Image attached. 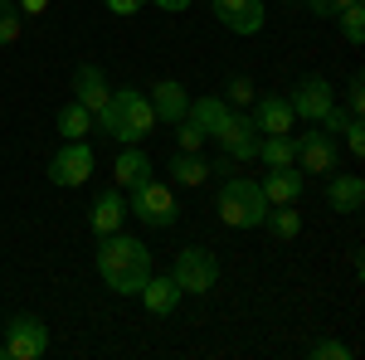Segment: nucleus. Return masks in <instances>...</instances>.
Returning <instances> with one entry per match:
<instances>
[{
    "mask_svg": "<svg viewBox=\"0 0 365 360\" xmlns=\"http://www.w3.org/2000/svg\"><path fill=\"white\" fill-rule=\"evenodd\" d=\"M20 5V15H44L49 10V0H15Z\"/></svg>",
    "mask_w": 365,
    "mask_h": 360,
    "instance_id": "obj_33",
    "label": "nucleus"
},
{
    "mask_svg": "<svg viewBox=\"0 0 365 360\" xmlns=\"http://www.w3.org/2000/svg\"><path fill=\"white\" fill-rule=\"evenodd\" d=\"M103 5H108L113 15H137V10L146 5V0H103Z\"/></svg>",
    "mask_w": 365,
    "mask_h": 360,
    "instance_id": "obj_32",
    "label": "nucleus"
},
{
    "mask_svg": "<svg viewBox=\"0 0 365 360\" xmlns=\"http://www.w3.org/2000/svg\"><path fill=\"white\" fill-rule=\"evenodd\" d=\"M253 161H263V166H297V146L292 137H258V151H253Z\"/></svg>",
    "mask_w": 365,
    "mask_h": 360,
    "instance_id": "obj_21",
    "label": "nucleus"
},
{
    "mask_svg": "<svg viewBox=\"0 0 365 360\" xmlns=\"http://www.w3.org/2000/svg\"><path fill=\"white\" fill-rule=\"evenodd\" d=\"M263 215H268V200L258 190V180H244V175L225 180V190H220V220L229 229H258Z\"/></svg>",
    "mask_w": 365,
    "mask_h": 360,
    "instance_id": "obj_4",
    "label": "nucleus"
},
{
    "mask_svg": "<svg viewBox=\"0 0 365 360\" xmlns=\"http://www.w3.org/2000/svg\"><path fill=\"white\" fill-rule=\"evenodd\" d=\"M98 273L117 297H137L141 282L151 277V249L127 234H103L98 239Z\"/></svg>",
    "mask_w": 365,
    "mask_h": 360,
    "instance_id": "obj_2",
    "label": "nucleus"
},
{
    "mask_svg": "<svg viewBox=\"0 0 365 360\" xmlns=\"http://www.w3.org/2000/svg\"><path fill=\"white\" fill-rule=\"evenodd\" d=\"M122 215H127L122 195H117V190H103L98 200H93V215H88V224H93V234L103 239V234H117V229H122Z\"/></svg>",
    "mask_w": 365,
    "mask_h": 360,
    "instance_id": "obj_18",
    "label": "nucleus"
},
{
    "mask_svg": "<svg viewBox=\"0 0 365 360\" xmlns=\"http://www.w3.org/2000/svg\"><path fill=\"white\" fill-rule=\"evenodd\" d=\"M336 20H341V34H346L351 44H361V39H365V0H356V5L336 10Z\"/></svg>",
    "mask_w": 365,
    "mask_h": 360,
    "instance_id": "obj_25",
    "label": "nucleus"
},
{
    "mask_svg": "<svg viewBox=\"0 0 365 360\" xmlns=\"http://www.w3.org/2000/svg\"><path fill=\"white\" fill-rule=\"evenodd\" d=\"M292 122H297V112H292V103H287V98H278V93L258 98L253 127H258L263 137H292Z\"/></svg>",
    "mask_w": 365,
    "mask_h": 360,
    "instance_id": "obj_13",
    "label": "nucleus"
},
{
    "mask_svg": "<svg viewBox=\"0 0 365 360\" xmlns=\"http://www.w3.org/2000/svg\"><path fill=\"white\" fill-rule=\"evenodd\" d=\"M327 205H331L336 215H356V210L365 205V180L351 175V170H346V175L331 170V175H327Z\"/></svg>",
    "mask_w": 365,
    "mask_h": 360,
    "instance_id": "obj_16",
    "label": "nucleus"
},
{
    "mask_svg": "<svg viewBox=\"0 0 365 360\" xmlns=\"http://www.w3.org/2000/svg\"><path fill=\"white\" fill-rule=\"evenodd\" d=\"M341 137H346V146H351V156H365V127H361V117H356Z\"/></svg>",
    "mask_w": 365,
    "mask_h": 360,
    "instance_id": "obj_30",
    "label": "nucleus"
},
{
    "mask_svg": "<svg viewBox=\"0 0 365 360\" xmlns=\"http://www.w3.org/2000/svg\"><path fill=\"white\" fill-rule=\"evenodd\" d=\"M346 5H356V0H307V10L322 20H336V10H346Z\"/></svg>",
    "mask_w": 365,
    "mask_h": 360,
    "instance_id": "obj_28",
    "label": "nucleus"
},
{
    "mask_svg": "<svg viewBox=\"0 0 365 360\" xmlns=\"http://www.w3.org/2000/svg\"><path fill=\"white\" fill-rule=\"evenodd\" d=\"M151 5H161V10H170V15H180V10H185L190 0H151Z\"/></svg>",
    "mask_w": 365,
    "mask_h": 360,
    "instance_id": "obj_34",
    "label": "nucleus"
},
{
    "mask_svg": "<svg viewBox=\"0 0 365 360\" xmlns=\"http://www.w3.org/2000/svg\"><path fill=\"white\" fill-rule=\"evenodd\" d=\"M20 29H25L20 5H15V0H0V49H5V44H15V39H20Z\"/></svg>",
    "mask_w": 365,
    "mask_h": 360,
    "instance_id": "obj_24",
    "label": "nucleus"
},
{
    "mask_svg": "<svg viewBox=\"0 0 365 360\" xmlns=\"http://www.w3.org/2000/svg\"><path fill=\"white\" fill-rule=\"evenodd\" d=\"M292 146H297V166L302 170H312V175H331L336 170V137L331 132H302Z\"/></svg>",
    "mask_w": 365,
    "mask_h": 360,
    "instance_id": "obj_9",
    "label": "nucleus"
},
{
    "mask_svg": "<svg viewBox=\"0 0 365 360\" xmlns=\"http://www.w3.org/2000/svg\"><path fill=\"white\" fill-rule=\"evenodd\" d=\"M263 224H268L278 239H297V234H302V215H297V205H268Z\"/></svg>",
    "mask_w": 365,
    "mask_h": 360,
    "instance_id": "obj_23",
    "label": "nucleus"
},
{
    "mask_svg": "<svg viewBox=\"0 0 365 360\" xmlns=\"http://www.w3.org/2000/svg\"><path fill=\"white\" fill-rule=\"evenodd\" d=\"M170 180L185 185V190H195V185L210 180V166L200 161V151H175V156H170Z\"/></svg>",
    "mask_w": 365,
    "mask_h": 360,
    "instance_id": "obj_20",
    "label": "nucleus"
},
{
    "mask_svg": "<svg viewBox=\"0 0 365 360\" xmlns=\"http://www.w3.org/2000/svg\"><path fill=\"white\" fill-rule=\"evenodd\" d=\"M346 356H351V351H346L341 341H317V346H312V360H346Z\"/></svg>",
    "mask_w": 365,
    "mask_h": 360,
    "instance_id": "obj_27",
    "label": "nucleus"
},
{
    "mask_svg": "<svg viewBox=\"0 0 365 360\" xmlns=\"http://www.w3.org/2000/svg\"><path fill=\"white\" fill-rule=\"evenodd\" d=\"M175 287L180 292H195V297H205V292H215V282H220V258L210 249H180L175 253Z\"/></svg>",
    "mask_w": 365,
    "mask_h": 360,
    "instance_id": "obj_6",
    "label": "nucleus"
},
{
    "mask_svg": "<svg viewBox=\"0 0 365 360\" xmlns=\"http://www.w3.org/2000/svg\"><path fill=\"white\" fill-rule=\"evenodd\" d=\"M258 190H263L268 205H297V200H302V170L297 166H273L258 180Z\"/></svg>",
    "mask_w": 365,
    "mask_h": 360,
    "instance_id": "obj_15",
    "label": "nucleus"
},
{
    "mask_svg": "<svg viewBox=\"0 0 365 360\" xmlns=\"http://www.w3.org/2000/svg\"><path fill=\"white\" fill-rule=\"evenodd\" d=\"M151 98V112H156V122H166V127H175L185 112H190V93H185V83H175V78H161V83L146 93Z\"/></svg>",
    "mask_w": 365,
    "mask_h": 360,
    "instance_id": "obj_14",
    "label": "nucleus"
},
{
    "mask_svg": "<svg viewBox=\"0 0 365 360\" xmlns=\"http://www.w3.org/2000/svg\"><path fill=\"white\" fill-rule=\"evenodd\" d=\"M113 175H117V185H141V180H151V156L141 151V146H127L122 156H117V166H113Z\"/></svg>",
    "mask_w": 365,
    "mask_h": 360,
    "instance_id": "obj_19",
    "label": "nucleus"
},
{
    "mask_svg": "<svg viewBox=\"0 0 365 360\" xmlns=\"http://www.w3.org/2000/svg\"><path fill=\"white\" fill-rule=\"evenodd\" d=\"M287 103H292V112H297V117L317 122L322 112L336 103V88L327 83V78H317V73H307V78H297V88H292V98H287Z\"/></svg>",
    "mask_w": 365,
    "mask_h": 360,
    "instance_id": "obj_10",
    "label": "nucleus"
},
{
    "mask_svg": "<svg viewBox=\"0 0 365 360\" xmlns=\"http://www.w3.org/2000/svg\"><path fill=\"white\" fill-rule=\"evenodd\" d=\"M190 117L205 127L210 141H220V151H225L229 161H253V151H258V127H253V117L234 112V103H225V98H195V103H190Z\"/></svg>",
    "mask_w": 365,
    "mask_h": 360,
    "instance_id": "obj_1",
    "label": "nucleus"
},
{
    "mask_svg": "<svg viewBox=\"0 0 365 360\" xmlns=\"http://www.w3.org/2000/svg\"><path fill=\"white\" fill-rule=\"evenodd\" d=\"M98 122L122 146H141L156 132V112H151V98L141 88H113V98H108V108L98 112Z\"/></svg>",
    "mask_w": 365,
    "mask_h": 360,
    "instance_id": "obj_3",
    "label": "nucleus"
},
{
    "mask_svg": "<svg viewBox=\"0 0 365 360\" xmlns=\"http://www.w3.org/2000/svg\"><path fill=\"white\" fill-rule=\"evenodd\" d=\"M108 98H113V83H108V73L98 68V63H83L78 73H73V103H83L93 117L108 108Z\"/></svg>",
    "mask_w": 365,
    "mask_h": 360,
    "instance_id": "obj_12",
    "label": "nucleus"
},
{
    "mask_svg": "<svg viewBox=\"0 0 365 360\" xmlns=\"http://www.w3.org/2000/svg\"><path fill=\"white\" fill-rule=\"evenodd\" d=\"M10 360H39L44 351H49V326L39 322V317H29V312H20V317H10V326H5V346H0Z\"/></svg>",
    "mask_w": 365,
    "mask_h": 360,
    "instance_id": "obj_7",
    "label": "nucleus"
},
{
    "mask_svg": "<svg viewBox=\"0 0 365 360\" xmlns=\"http://www.w3.org/2000/svg\"><path fill=\"white\" fill-rule=\"evenodd\" d=\"M346 103H351V117H361V108H365V78L361 73H356V78H351V88H346Z\"/></svg>",
    "mask_w": 365,
    "mask_h": 360,
    "instance_id": "obj_29",
    "label": "nucleus"
},
{
    "mask_svg": "<svg viewBox=\"0 0 365 360\" xmlns=\"http://www.w3.org/2000/svg\"><path fill=\"white\" fill-rule=\"evenodd\" d=\"M253 98H258V93H253L249 78H234V83H229V103H253Z\"/></svg>",
    "mask_w": 365,
    "mask_h": 360,
    "instance_id": "obj_31",
    "label": "nucleus"
},
{
    "mask_svg": "<svg viewBox=\"0 0 365 360\" xmlns=\"http://www.w3.org/2000/svg\"><path fill=\"white\" fill-rule=\"evenodd\" d=\"M127 215H137L146 229H170V224L180 220V205H175V190H170L166 180H141L132 185V210Z\"/></svg>",
    "mask_w": 365,
    "mask_h": 360,
    "instance_id": "obj_5",
    "label": "nucleus"
},
{
    "mask_svg": "<svg viewBox=\"0 0 365 360\" xmlns=\"http://www.w3.org/2000/svg\"><path fill=\"white\" fill-rule=\"evenodd\" d=\"M215 15H220V25L234 29V34H258L263 20H268L263 0H215Z\"/></svg>",
    "mask_w": 365,
    "mask_h": 360,
    "instance_id": "obj_11",
    "label": "nucleus"
},
{
    "mask_svg": "<svg viewBox=\"0 0 365 360\" xmlns=\"http://www.w3.org/2000/svg\"><path fill=\"white\" fill-rule=\"evenodd\" d=\"M141 307H146V312H151V317H170V312H175V307H180V287H175V277H146V282H141Z\"/></svg>",
    "mask_w": 365,
    "mask_h": 360,
    "instance_id": "obj_17",
    "label": "nucleus"
},
{
    "mask_svg": "<svg viewBox=\"0 0 365 360\" xmlns=\"http://www.w3.org/2000/svg\"><path fill=\"white\" fill-rule=\"evenodd\" d=\"M88 175H93V146L88 141H63L58 156L49 161V180L63 185V190H73V185H83Z\"/></svg>",
    "mask_w": 365,
    "mask_h": 360,
    "instance_id": "obj_8",
    "label": "nucleus"
},
{
    "mask_svg": "<svg viewBox=\"0 0 365 360\" xmlns=\"http://www.w3.org/2000/svg\"><path fill=\"white\" fill-rule=\"evenodd\" d=\"M58 132H63V141H83L93 132V112L83 103H63L58 108Z\"/></svg>",
    "mask_w": 365,
    "mask_h": 360,
    "instance_id": "obj_22",
    "label": "nucleus"
},
{
    "mask_svg": "<svg viewBox=\"0 0 365 360\" xmlns=\"http://www.w3.org/2000/svg\"><path fill=\"white\" fill-rule=\"evenodd\" d=\"M175 137H180V146H175V151H200V146L210 141V137H205V127H200L190 112H185L180 122H175Z\"/></svg>",
    "mask_w": 365,
    "mask_h": 360,
    "instance_id": "obj_26",
    "label": "nucleus"
}]
</instances>
